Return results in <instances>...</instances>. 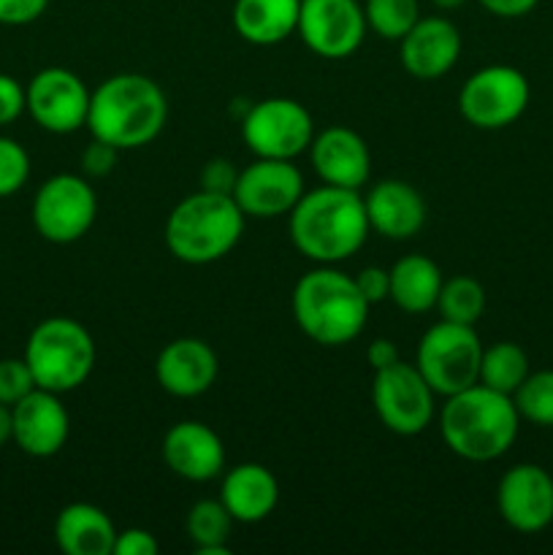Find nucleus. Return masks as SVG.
<instances>
[{"label": "nucleus", "mask_w": 553, "mask_h": 555, "mask_svg": "<svg viewBox=\"0 0 553 555\" xmlns=\"http://www.w3.org/2000/svg\"><path fill=\"white\" fill-rule=\"evenodd\" d=\"M287 217L293 247L320 266L352 258L372 233L361 193L331 184L304 193Z\"/></svg>", "instance_id": "nucleus-1"}, {"label": "nucleus", "mask_w": 553, "mask_h": 555, "mask_svg": "<svg viewBox=\"0 0 553 555\" xmlns=\"http://www.w3.org/2000/svg\"><path fill=\"white\" fill-rule=\"evenodd\" d=\"M168 122V98L144 74H114L92 90L87 128L92 139L119 152L141 150L163 133Z\"/></svg>", "instance_id": "nucleus-2"}, {"label": "nucleus", "mask_w": 553, "mask_h": 555, "mask_svg": "<svg viewBox=\"0 0 553 555\" xmlns=\"http://www.w3.org/2000/svg\"><path fill=\"white\" fill-rule=\"evenodd\" d=\"M520 415L513 396L486 385H472L445 399L439 410V434L450 453L472 464H488L507 453L518 439Z\"/></svg>", "instance_id": "nucleus-3"}, {"label": "nucleus", "mask_w": 553, "mask_h": 555, "mask_svg": "<svg viewBox=\"0 0 553 555\" xmlns=\"http://www.w3.org/2000/svg\"><path fill=\"white\" fill-rule=\"evenodd\" d=\"M291 309L304 336L320 347L350 345L369 318V301L358 291L356 276L334 266L307 271L293 287Z\"/></svg>", "instance_id": "nucleus-4"}, {"label": "nucleus", "mask_w": 553, "mask_h": 555, "mask_svg": "<svg viewBox=\"0 0 553 555\" xmlns=\"http://www.w3.org/2000/svg\"><path fill=\"white\" fill-rule=\"evenodd\" d=\"M244 220L247 217L239 209L233 195L198 190L179 201L168 215V253L190 266L215 263L233 253L244 233Z\"/></svg>", "instance_id": "nucleus-5"}, {"label": "nucleus", "mask_w": 553, "mask_h": 555, "mask_svg": "<svg viewBox=\"0 0 553 555\" xmlns=\"http://www.w3.org/2000/svg\"><path fill=\"white\" fill-rule=\"evenodd\" d=\"M30 366L38 388L70 393L81 388L95 366V341L90 331L74 318H47L30 331L22 356Z\"/></svg>", "instance_id": "nucleus-6"}, {"label": "nucleus", "mask_w": 553, "mask_h": 555, "mask_svg": "<svg viewBox=\"0 0 553 555\" xmlns=\"http://www.w3.org/2000/svg\"><path fill=\"white\" fill-rule=\"evenodd\" d=\"M483 345L475 325L439 320L417 341L415 366L437 396H453L480 379Z\"/></svg>", "instance_id": "nucleus-7"}, {"label": "nucleus", "mask_w": 553, "mask_h": 555, "mask_svg": "<svg viewBox=\"0 0 553 555\" xmlns=\"http://www.w3.org/2000/svg\"><path fill=\"white\" fill-rule=\"evenodd\" d=\"M531 87L524 70L513 65H486L459 90V112L472 128L502 130L524 117Z\"/></svg>", "instance_id": "nucleus-8"}, {"label": "nucleus", "mask_w": 553, "mask_h": 555, "mask_svg": "<svg viewBox=\"0 0 553 555\" xmlns=\"http://www.w3.org/2000/svg\"><path fill=\"white\" fill-rule=\"evenodd\" d=\"M242 139L255 157L296 160L309 152L314 139V119L307 106L293 98H263L249 103L242 117Z\"/></svg>", "instance_id": "nucleus-9"}, {"label": "nucleus", "mask_w": 553, "mask_h": 555, "mask_svg": "<svg viewBox=\"0 0 553 555\" xmlns=\"http://www.w3.org/2000/svg\"><path fill=\"white\" fill-rule=\"evenodd\" d=\"M98 217V195L85 177L54 173L33 198V228L52 244H74L90 233Z\"/></svg>", "instance_id": "nucleus-10"}, {"label": "nucleus", "mask_w": 553, "mask_h": 555, "mask_svg": "<svg viewBox=\"0 0 553 555\" xmlns=\"http://www.w3.org/2000/svg\"><path fill=\"white\" fill-rule=\"evenodd\" d=\"M434 390L415 363H394L374 372L372 406L380 423L399 437H417L434 421Z\"/></svg>", "instance_id": "nucleus-11"}, {"label": "nucleus", "mask_w": 553, "mask_h": 555, "mask_svg": "<svg viewBox=\"0 0 553 555\" xmlns=\"http://www.w3.org/2000/svg\"><path fill=\"white\" fill-rule=\"evenodd\" d=\"M90 98L92 92L81 76L52 65L38 70L27 85V114L38 128L54 135H68L87 125Z\"/></svg>", "instance_id": "nucleus-12"}, {"label": "nucleus", "mask_w": 553, "mask_h": 555, "mask_svg": "<svg viewBox=\"0 0 553 555\" xmlns=\"http://www.w3.org/2000/svg\"><path fill=\"white\" fill-rule=\"evenodd\" d=\"M366 30V16L358 0H301L296 33L318 57H350L361 49Z\"/></svg>", "instance_id": "nucleus-13"}, {"label": "nucleus", "mask_w": 553, "mask_h": 555, "mask_svg": "<svg viewBox=\"0 0 553 555\" xmlns=\"http://www.w3.org/2000/svg\"><path fill=\"white\" fill-rule=\"evenodd\" d=\"M304 177L293 160H274V157H255L247 168L239 171L233 201L244 217H271L291 215L293 206L301 201Z\"/></svg>", "instance_id": "nucleus-14"}, {"label": "nucleus", "mask_w": 553, "mask_h": 555, "mask_svg": "<svg viewBox=\"0 0 553 555\" xmlns=\"http://www.w3.org/2000/svg\"><path fill=\"white\" fill-rule=\"evenodd\" d=\"M497 507L520 534H540L553 524V477L537 464H515L499 480Z\"/></svg>", "instance_id": "nucleus-15"}, {"label": "nucleus", "mask_w": 553, "mask_h": 555, "mask_svg": "<svg viewBox=\"0 0 553 555\" xmlns=\"http://www.w3.org/2000/svg\"><path fill=\"white\" fill-rule=\"evenodd\" d=\"M14 442L33 459H52L65 448L70 434V417L60 393L36 388L11 406Z\"/></svg>", "instance_id": "nucleus-16"}, {"label": "nucleus", "mask_w": 553, "mask_h": 555, "mask_svg": "<svg viewBox=\"0 0 553 555\" xmlns=\"http://www.w3.org/2000/svg\"><path fill=\"white\" fill-rule=\"evenodd\" d=\"M401 65L421 81L442 79L461 57V33L445 16H421L399 41Z\"/></svg>", "instance_id": "nucleus-17"}, {"label": "nucleus", "mask_w": 553, "mask_h": 555, "mask_svg": "<svg viewBox=\"0 0 553 555\" xmlns=\"http://www.w3.org/2000/svg\"><path fill=\"white\" fill-rule=\"evenodd\" d=\"M163 461L188 482H209L226 469V444L201 421H179L163 437Z\"/></svg>", "instance_id": "nucleus-18"}, {"label": "nucleus", "mask_w": 553, "mask_h": 555, "mask_svg": "<svg viewBox=\"0 0 553 555\" xmlns=\"http://www.w3.org/2000/svg\"><path fill=\"white\" fill-rule=\"evenodd\" d=\"M309 163L320 182L331 188L361 190L372 173V155L363 135L350 128H325L309 144Z\"/></svg>", "instance_id": "nucleus-19"}, {"label": "nucleus", "mask_w": 553, "mask_h": 555, "mask_svg": "<svg viewBox=\"0 0 553 555\" xmlns=\"http://www.w3.org/2000/svg\"><path fill=\"white\" fill-rule=\"evenodd\" d=\"M217 372H220L217 352L204 339H195V336H182V339L168 341L157 352V385L168 396H177V399L204 396L217 383Z\"/></svg>", "instance_id": "nucleus-20"}, {"label": "nucleus", "mask_w": 553, "mask_h": 555, "mask_svg": "<svg viewBox=\"0 0 553 555\" xmlns=\"http://www.w3.org/2000/svg\"><path fill=\"white\" fill-rule=\"evenodd\" d=\"M363 204H366L369 228L394 242L417 236L426 225V201L410 182L401 179L377 182L366 193Z\"/></svg>", "instance_id": "nucleus-21"}, {"label": "nucleus", "mask_w": 553, "mask_h": 555, "mask_svg": "<svg viewBox=\"0 0 553 555\" xmlns=\"http://www.w3.org/2000/svg\"><path fill=\"white\" fill-rule=\"evenodd\" d=\"M220 502L236 524H260L276 509L280 482L266 466L236 464L222 477Z\"/></svg>", "instance_id": "nucleus-22"}, {"label": "nucleus", "mask_w": 553, "mask_h": 555, "mask_svg": "<svg viewBox=\"0 0 553 555\" xmlns=\"http://www.w3.org/2000/svg\"><path fill=\"white\" fill-rule=\"evenodd\" d=\"M117 526L90 502L65 504L54 520V542L68 555H112Z\"/></svg>", "instance_id": "nucleus-23"}, {"label": "nucleus", "mask_w": 553, "mask_h": 555, "mask_svg": "<svg viewBox=\"0 0 553 555\" xmlns=\"http://www.w3.org/2000/svg\"><path fill=\"white\" fill-rule=\"evenodd\" d=\"M298 11L301 0H236L233 30L253 47H274L296 33Z\"/></svg>", "instance_id": "nucleus-24"}, {"label": "nucleus", "mask_w": 553, "mask_h": 555, "mask_svg": "<svg viewBox=\"0 0 553 555\" xmlns=\"http://www.w3.org/2000/svg\"><path fill=\"white\" fill-rule=\"evenodd\" d=\"M390 301L407 314H426L437 307L442 271L426 255H404L390 266Z\"/></svg>", "instance_id": "nucleus-25"}, {"label": "nucleus", "mask_w": 553, "mask_h": 555, "mask_svg": "<svg viewBox=\"0 0 553 555\" xmlns=\"http://www.w3.org/2000/svg\"><path fill=\"white\" fill-rule=\"evenodd\" d=\"M236 520L226 509L220 499H201L190 507L184 529L198 555H228L231 553V529Z\"/></svg>", "instance_id": "nucleus-26"}, {"label": "nucleus", "mask_w": 553, "mask_h": 555, "mask_svg": "<svg viewBox=\"0 0 553 555\" xmlns=\"http://www.w3.org/2000/svg\"><path fill=\"white\" fill-rule=\"evenodd\" d=\"M526 377H529V356L524 352V347L513 345V341H497L491 347H483L477 383L513 396Z\"/></svg>", "instance_id": "nucleus-27"}, {"label": "nucleus", "mask_w": 553, "mask_h": 555, "mask_svg": "<svg viewBox=\"0 0 553 555\" xmlns=\"http://www.w3.org/2000/svg\"><path fill=\"white\" fill-rule=\"evenodd\" d=\"M434 309L439 312V318L450 320V323L475 325L486 312V291L472 276H450L442 282Z\"/></svg>", "instance_id": "nucleus-28"}, {"label": "nucleus", "mask_w": 553, "mask_h": 555, "mask_svg": "<svg viewBox=\"0 0 553 555\" xmlns=\"http://www.w3.org/2000/svg\"><path fill=\"white\" fill-rule=\"evenodd\" d=\"M366 27L385 41H401L421 20L417 0H366L363 3Z\"/></svg>", "instance_id": "nucleus-29"}, {"label": "nucleus", "mask_w": 553, "mask_h": 555, "mask_svg": "<svg viewBox=\"0 0 553 555\" xmlns=\"http://www.w3.org/2000/svg\"><path fill=\"white\" fill-rule=\"evenodd\" d=\"M513 401L520 421H529L531 426L540 428H553V369L529 372V377L513 393Z\"/></svg>", "instance_id": "nucleus-30"}, {"label": "nucleus", "mask_w": 553, "mask_h": 555, "mask_svg": "<svg viewBox=\"0 0 553 555\" xmlns=\"http://www.w3.org/2000/svg\"><path fill=\"white\" fill-rule=\"evenodd\" d=\"M30 179V155L20 141L0 135V198L16 195Z\"/></svg>", "instance_id": "nucleus-31"}, {"label": "nucleus", "mask_w": 553, "mask_h": 555, "mask_svg": "<svg viewBox=\"0 0 553 555\" xmlns=\"http://www.w3.org/2000/svg\"><path fill=\"white\" fill-rule=\"evenodd\" d=\"M36 388L38 385L25 358H3L0 361V404L14 406L16 401H22Z\"/></svg>", "instance_id": "nucleus-32"}, {"label": "nucleus", "mask_w": 553, "mask_h": 555, "mask_svg": "<svg viewBox=\"0 0 553 555\" xmlns=\"http://www.w3.org/2000/svg\"><path fill=\"white\" fill-rule=\"evenodd\" d=\"M117 160H119L117 146L106 144V141L101 139H92L90 144L85 146V152H81V171L92 179L108 177V173L114 171V166H117Z\"/></svg>", "instance_id": "nucleus-33"}, {"label": "nucleus", "mask_w": 553, "mask_h": 555, "mask_svg": "<svg viewBox=\"0 0 553 555\" xmlns=\"http://www.w3.org/2000/svg\"><path fill=\"white\" fill-rule=\"evenodd\" d=\"M239 171L228 157H211L204 168H201V190L220 195H233L236 188Z\"/></svg>", "instance_id": "nucleus-34"}, {"label": "nucleus", "mask_w": 553, "mask_h": 555, "mask_svg": "<svg viewBox=\"0 0 553 555\" xmlns=\"http://www.w3.org/2000/svg\"><path fill=\"white\" fill-rule=\"evenodd\" d=\"M27 112V87H22L14 76L0 74V128L16 122Z\"/></svg>", "instance_id": "nucleus-35"}, {"label": "nucleus", "mask_w": 553, "mask_h": 555, "mask_svg": "<svg viewBox=\"0 0 553 555\" xmlns=\"http://www.w3.org/2000/svg\"><path fill=\"white\" fill-rule=\"evenodd\" d=\"M49 0H0V25L22 27L47 11Z\"/></svg>", "instance_id": "nucleus-36"}, {"label": "nucleus", "mask_w": 553, "mask_h": 555, "mask_svg": "<svg viewBox=\"0 0 553 555\" xmlns=\"http://www.w3.org/2000/svg\"><path fill=\"white\" fill-rule=\"evenodd\" d=\"M356 285L369 301V307H374V304L385 301L390 296V271L380 269V266H366L356 274Z\"/></svg>", "instance_id": "nucleus-37"}, {"label": "nucleus", "mask_w": 553, "mask_h": 555, "mask_svg": "<svg viewBox=\"0 0 553 555\" xmlns=\"http://www.w3.org/2000/svg\"><path fill=\"white\" fill-rule=\"evenodd\" d=\"M157 551H160V545H157L152 531L125 529V531H117L112 555H157Z\"/></svg>", "instance_id": "nucleus-38"}, {"label": "nucleus", "mask_w": 553, "mask_h": 555, "mask_svg": "<svg viewBox=\"0 0 553 555\" xmlns=\"http://www.w3.org/2000/svg\"><path fill=\"white\" fill-rule=\"evenodd\" d=\"M477 3L499 20H518V16L531 14L540 0H477Z\"/></svg>", "instance_id": "nucleus-39"}, {"label": "nucleus", "mask_w": 553, "mask_h": 555, "mask_svg": "<svg viewBox=\"0 0 553 555\" xmlns=\"http://www.w3.org/2000/svg\"><path fill=\"white\" fill-rule=\"evenodd\" d=\"M366 358H369V366H372L374 372H380V369H388V366H394V363H399L401 352H399V345H396V341L374 339L372 345H369Z\"/></svg>", "instance_id": "nucleus-40"}, {"label": "nucleus", "mask_w": 553, "mask_h": 555, "mask_svg": "<svg viewBox=\"0 0 553 555\" xmlns=\"http://www.w3.org/2000/svg\"><path fill=\"white\" fill-rule=\"evenodd\" d=\"M14 442V417H11V406L0 404V448Z\"/></svg>", "instance_id": "nucleus-41"}, {"label": "nucleus", "mask_w": 553, "mask_h": 555, "mask_svg": "<svg viewBox=\"0 0 553 555\" xmlns=\"http://www.w3.org/2000/svg\"><path fill=\"white\" fill-rule=\"evenodd\" d=\"M439 11H455L466 3V0H432Z\"/></svg>", "instance_id": "nucleus-42"}]
</instances>
